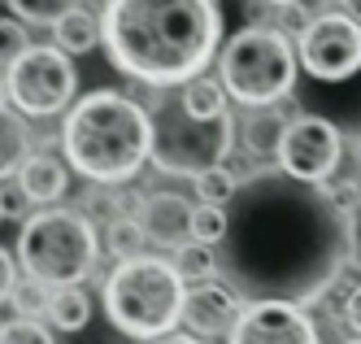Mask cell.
<instances>
[{"label": "cell", "instance_id": "obj_5", "mask_svg": "<svg viewBox=\"0 0 361 344\" xmlns=\"http://www.w3.org/2000/svg\"><path fill=\"white\" fill-rule=\"evenodd\" d=\"M183 275L174 271V261L161 257H131L114 261L105 279V314L109 327H118L131 340H161L170 327L183 319Z\"/></svg>", "mask_w": 361, "mask_h": 344}, {"label": "cell", "instance_id": "obj_11", "mask_svg": "<svg viewBox=\"0 0 361 344\" xmlns=\"http://www.w3.org/2000/svg\"><path fill=\"white\" fill-rule=\"evenodd\" d=\"M231 344H318L309 314L288 301H252L231 327Z\"/></svg>", "mask_w": 361, "mask_h": 344}, {"label": "cell", "instance_id": "obj_23", "mask_svg": "<svg viewBox=\"0 0 361 344\" xmlns=\"http://www.w3.org/2000/svg\"><path fill=\"white\" fill-rule=\"evenodd\" d=\"M5 5L31 26H57L70 9H79V0H5Z\"/></svg>", "mask_w": 361, "mask_h": 344}, {"label": "cell", "instance_id": "obj_26", "mask_svg": "<svg viewBox=\"0 0 361 344\" xmlns=\"http://www.w3.org/2000/svg\"><path fill=\"white\" fill-rule=\"evenodd\" d=\"M0 344H57V340L35 319H9V323H0Z\"/></svg>", "mask_w": 361, "mask_h": 344}, {"label": "cell", "instance_id": "obj_19", "mask_svg": "<svg viewBox=\"0 0 361 344\" xmlns=\"http://www.w3.org/2000/svg\"><path fill=\"white\" fill-rule=\"evenodd\" d=\"M144 244H148V235H144V227H140L135 214H126V218H118V223L105 227V249H109L114 261L144 257Z\"/></svg>", "mask_w": 361, "mask_h": 344}, {"label": "cell", "instance_id": "obj_6", "mask_svg": "<svg viewBox=\"0 0 361 344\" xmlns=\"http://www.w3.org/2000/svg\"><path fill=\"white\" fill-rule=\"evenodd\" d=\"M218 78L226 96L240 100L244 109H266V105H279L292 96L300 78V52L292 35H283L279 26L252 22L226 40L218 57Z\"/></svg>", "mask_w": 361, "mask_h": 344}, {"label": "cell", "instance_id": "obj_1", "mask_svg": "<svg viewBox=\"0 0 361 344\" xmlns=\"http://www.w3.org/2000/svg\"><path fill=\"white\" fill-rule=\"evenodd\" d=\"M357 249V218L322 183L288 170H252L226 205L218 271L235 297L309 305L326 297Z\"/></svg>", "mask_w": 361, "mask_h": 344}, {"label": "cell", "instance_id": "obj_27", "mask_svg": "<svg viewBox=\"0 0 361 344\" xmlns=\"http://www.w3.org/2000/svg\"><path fill=\"white\" fill-rule=\"evenodd\" d=\"M27 48H31L27 22H22V18H0V66H13Z\"/></svg>", "mask_w": 361, "mask_h": 344}, {"label": "cell", "instance_id": "obj_8", "mask_svg": "<svg viewBox=\"0 0 361 344\" xmlns=\"http://www.w3.org/2000/svg\"><path fill=\"white\" fill-rule=\"evenodd\" d=\"M5 78H9V100L31 118H53V114L70 109L74 88H79L70 52H61L57 44H31L9 66Z\"/></svg>", "mask_w": 361, "mask_h": 344}, {"label": "cell", "instance_id": "obj_13", "mask_svg": "<svg viewBox=\"0 0 361 344\" xmlns=\"http://www.w3.org/2000/svg\"><path fill=\"white\" fill-rule=\"evenodd\" d=\"M240 297L222 283H196L183 301V319L196 336H222L240 323Z\"/></svg>", "mask_w": 361, "mask_h": 344}, {"label": "cell", "instance_id": "obj_4", "mask_svg": "<svg viewBox=\"0 0 361 344\" xmlns=\"http://www.w3.org/2000/svg\"><path fill=\"white\" fill-rule=\"evenodd\" d=\"M148 122H152V166L166 174H204L226 166L235 144V122L222 118H196L183 100V88H148Z\"/></svg>", "mask_w": 361, "mask_h": 344}, {"label": "cell", "instance_id": "obj_20", "mask_svg": "<svg viewBox=\"0 0 361 344\" xmlns=\"http://www.w3.org/2000/svg\"><path fill=\"white\" fill-rule=\"evenodd\" d=\"M183 100H188V109L196 118H222L231 114L226 109V88H222V78H192V83H183Z\"/></svg>", "mask_w": 361, "mask_h": 344}, {"label": "cell", "instance_id": "obj_38", "mask_svg": "<svg viewBox=\"0 0 361 344\" xmlns=\"http://www.w3.org/2000/svg\"><path fill=\"white\" fill-rule=\"evenodd\" d=\"M0 218H5V209H0Z\"/></svg>", "mask_w": 361, "mask_h": 344}, {"label": "cell", "instance_id": "obj_35", "mask_svg": "<svg viewBox=\"0 0 361 344\" xmlns=\"http://www.w3.org/2000/svg\"><path fill=\"white\" fill-rule=\"evenodd\" d=\"M0 109H9V78H0Z\"/></svg>", "mask_w": 361, "mask_h": 344}, {"label": "cell", "instance_id": "obj_24", "mask_svg": "<svg viewBox=\"0 0 361 344\" xmlns=\"http://www.w3.org/2000/svg\"><path fill=\"white\" fill-rule=\"evenodd\" d=\"M222 235H226V209L222 205H196V214H192V240L218 249Z\"/></svg>", "mask_w": 361, "mask_h": 344}, {"label": "cell", "instance_id": "obj_10", "mask_svg": "<svg viewBox=\"0 0 361 344\" xmlns=\"http://www.w3.org/2000/svg\"><path fill=\"white\" fill-rule=\"evenodd\" d=\"M340 157H344V131L322 114H300V118L288 122V131H283L279 170H288L292 179L326 183V179H335V170H340Z\"/></svg>", "mask_w": 361, "mask_h": 344}, {"label": "cell", "instance_id": "obj_21", "mask_svg": "<svg viewBox=\"0 0 361 344\" xmlns=\"http://www.w3.org/2000/svg\"><path fill=\"white\" fill-rule=\"evenodd\" d=\"M192 188H196V201L200 205H222L226 209L231 201H235V192H240V179H235V170H231V166H214V170L196 174Z\"/></svg>", "mask_w": 361, "mask_h": 344}, {"label": "cell", "instance_id": "obj_2", "mask_svg": "<svg viewBox=\"0 0 361 344\" xmlns=\"http://www.w3.org/2000/svg\"><path fill=\"white\" fill-rule=\"evenodd\" d=\"M109 66L144 88H183L222 44L218 0H105Z\"/></svg>", "mask_w": 361, "mask_h": 344}, {"label": "cell", "instance_id": "obj_33", "mask_svg": "<svg viewBox=\"0 0 361 344\" xmlns=\"http://www.w3.org/2000/svg\"><path fill=\"white\" fill-rule=\"evenodd\" d=\"M148 344H200L196 336H188V331H170V336H161V340H148Z\"/></svg>", "mask_w": 361, "mask_h": 344}, {"label": "cell", "instance_id": "obj_31", "mask_svg": "<svg viewBox=\"0 0 361 344\" xmlns=\"http://www.w3.org/2000/svg\"><path fill=\"white\" fill-rule=\"evenodd\" d=\"M13 287H18V279H13V253L0 249V305L13 297Z\"/></svg>", "mask_w": 361, "mask_h": 344}, {"label": "cell", "instance_id": "obj_17", "mask_svg": "<svg viewBox=\"0 0 361 344\" xmlns=\"http://www.w3.org/2000/svg\"><path fill=\"white\" fill-rule=\"evenodd\" d=\"M48 323H53L61 336H79L92 323V297L83 283L74 287H53V301H48Z\"/></svg>", "mask_w": 361, "mask_h": 344}, {"label": "cell", "instance_id": "obj_3", "mask_svg": "<svg viewBox=\"0 0 361 344\" xmlns=\"http://www.w3.org/2000/svg\"><path fill=\"white\" fill-rule=\"evenodd\" d=\"M61 148L66 162L92 183H131L144 162H152V122L140 100L126 92L100 88L83 100L70 105L66 126H61Z\"/></svg>", "mask_w": 361, "mask_h": 344}, {"label": "cell", "instance_id": "obj_32", "mask_svg": "<svg viewBox=\"0 0 361 344\" xmlns=\"http://www.w3.org/2000/svg\"><path fill=\"white\" fill-rule=\"evenodd\" d=\"M344 323L361 336V283H353L348 292H344Z\"/></svg>", "mask_w": 361, "mask_h": 344}, {"label": "cell", "instance_id": "obj_30", "mask_svg": "<svg viewBox=\"0 0 361 344\" xmlns=\"http://www.w3.org/2000/svg\"><path fill=\"white\" fill-rule=\"evenodd\" d=\"M0 209H5V218H22V209H27V192H22V183H5L0 188Z\"/></svg>", "mask_w": 361, "mask_h": 344}, {"label": "cell", "instance_id": "obj_25", "mask_svg": "<svg viewBox=\"0 0 361 344\" xmlns=\"http://www.w3.org/2000/svg\"><path fill=\"white\" fill-rule=\"evenodd\" d=\"M13 309H18V319H35V314H48V301H53V287L48 283H39V279H22L18 287H13Z\"/></svg>", "mask_w": 361, "mask_h": 344}, {"label": "cell", "instance_id": "obj_37", "mask_svg": "<svg viewBox=\"0 0 361 344\" xmlns=\"http://www.w3.org/2000/svg\"><path fill=\"white\" fill-rule=\"evenodd\" d=\"M344 344H361V336H357V340H344Z\"/></svg>", "mask_w": 361, "mask_h": 344}, {"label": "cell", "instance_id": "obj_15", "mask_svg": "<svg viewBox=\"0 0 361 344\" xmlns=\"http://www.w3.org/2000/svg\"><path fill=\"white\" fill-rule=\"evenodd\" d=\"M288 109L279 105H266V109H248L244 122H240V140H244V153L248 157H279V144H283V131H288Z\"/></svg>", "mask_w": 361, "mask_h": 344}, {"label": "cell", "instance_id": "obj_9", "mask_svg": "<svg viewBox=\"0 0 361 344\" xmlns=\"http://www.w3.org/2000/svg\"><path fill=\"white\" fill-rule=\"evenodd\" d=\"M300 70L318 83H344L361 70V22L348 18L344 9L318 13L309 31L296 40Z\"/></svg>", "mask_w": 361, "mask_h": 344}, {"label": "cell", "instance_id": "obj_18", "mask_svg": "<svg viewBox=\"0 0 361 344\" xmlns=\"http://www.w3.org/2000/svg\"><path fill=\"white\" fill-rule=\"evenodd\" d=\"M27 157H31V126L18 114L0 109V179H9L13 170H22Z\"/></svg>", "mask_w": 361, "mask_h": 344}, {"label": "cell", "instance_id": "obj_7", "mask_svg": "<svg viewBox=\"0 0 361 344\" xmlns=\"http://www.w3.org/2000/svg\"><path fill=\"white\" fill-rule=\"evenodd\" d=\"M96 257H100V235H96V223L83 209L48 205L22 223L18 266L48 287L83 283L96 271Z\"/></svg>", "mask_w": 361, "mask_h": 344}, {"label": "cell", "instance_id": "obj_36", "mask_svg": "<svg viewBox=\"0 0 361 344\" xmlns=\"http://www.w3.org/2000/svg\"><path fill=\"white\" fill-rule=\"evenodd\" d=\"M266 5H274V9H283V5H305V0H266Z\"/></svg>", "mask_w": 361, "mask_h": 344}, {"label": "cell", "instance_id": "obj_29", "mask_svg": "<svg viewBox=\"0 0 361 344\" xmlns=\"http://www.w3.org/2000/svg\"><path fill=\"white\" fill-rule=\"evenodd\" d=\"M326 192L331 201L344 209V214H357V205H361V188L357 183H344V179H326Z\"/></svg>", "mask_w": 361, "mask_h": 344}, {"label": "cell", "instance_id": "obj_22", "mask_svg": "<svg viewBox=\"0 0 361 344\" xmlns=\"http://www.w3.org/2000/svg\"><path fill=\"white\" fill-rule=\"evenodd\" d=\"M174 271L183 275V283L192 279V283H204V279H214V275H222L218 271V249H209V244H183L174 253Z\"/></svg>", "mask_w": 361, "mask_h": 344}, {"label": "cell", "instance_id": "obj_12", "mask_svg": "<svg viewBox=\"0 0 361 344\" xmlns=\"http://www.w3.org/2000/svg\"><path fill=\"white\" fill-rule=\"evenodd\" d=\"M192 214L196 209L188 205V196H178V192H144L140 205H135V218L144 227V235L152 244H161V249H183L192 244Z\"/></svg>", "mask_w": 361, "mask_h": 344}, {"label": "cell", "instance_id": "obj_16", "mask_svg": "<svg viewBox=\"0 0 361 344\" xmlns=\"http://www.w3.org/2000/svg\"><path fill=\"white\" fill-rule=\"evenodd\" d=\"M53 44L61 52H70V57H83V52H92L96 44H105V26H100V18L92 9H70L57 26H53Z\"/></svg>", "mask_w": 361, "mask_h": 344}, {"label": "cell", "instance_id": "obj_28", "mask_svg": "<svg viewBox=\"0 0 361 344\" xmlns=\"http://www.w3.org/2000/svg\"><path fill=\"white\" fill-rule=\"evenodd\" d=\"M309 22H314V18L305 13V5H283V9H279V31L292 35V40H300V35L309 31Z\"/></svg>", "mask_w": 361, "mask_h": 344}, {"label": "cell", "instance_id": "obj_34", "mask_svg": "<svg viewBox=\"0 0 361 344\" xmlns=\"http://www.w3.org/2000/svg\"><path fill=\"white\" fill-rule=\"evenodd\" d=\"M335 5H340L348 18H357V22H361V0H335Z\"/></svg>", "mask_w": 361, "mask_h": 344}, {"label": "cell", "instance_id": "obj_14", "mask_svg": "<svg viewBox=\"0 0 361 344\" xmlns=\"http://www.w3.org/2000/svg\"><path fill=\"white\" fill-rule=\"evenodd\" d=\"M18 183H22V192H27V201H35V205L48 209L53 201L66 196V188H70V170H66L61 157H53V153H31L27 166L18 170Z\"/></svg>", "mask_w": 361, "mask_h": 344}]
</instances>
